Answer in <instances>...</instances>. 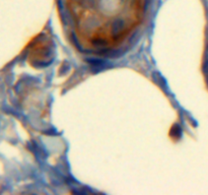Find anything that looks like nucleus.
I'll use <instances>...</instances> for the list:
<instances>
[{
    "label": "nucleus",
    "instance_id": "obj_1",
    "mask_svg": "<svg viewBox=\"0 0 208 195\" xmlns=\"http://www.w3.org/2000/svg\"><path fill=\"white\" fill-rule=\"evenodd\" d=\"M79 42L106 50L124 41L140 24L153 0H58Z\"/></svg>",
    "mask_w": 208,
    "mask_h": 195
}]
</instances>
